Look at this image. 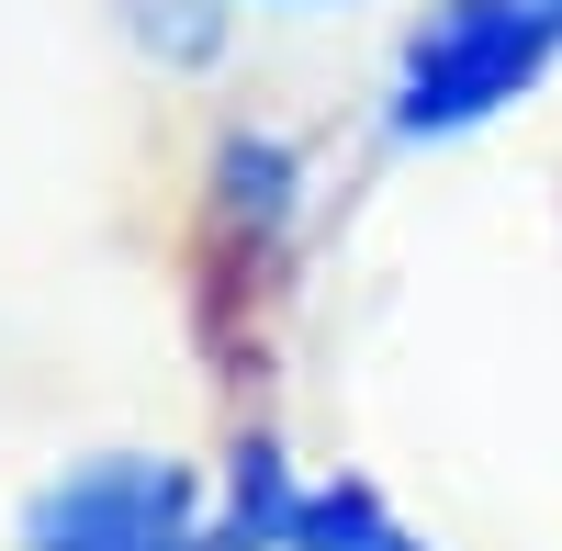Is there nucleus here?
I'll return each instance as SVG.
<instances>
[{
	"label": "nucleus",
	"instance_id": "obj_1",
	"mask_svg": "<svg viewBox=\"0 0 562 551\" xmlns=\"http://www.w3.org/2000/svg\"><path fill=\"white\" fill-rule=\"evenodd\" d=\"M562 68V34L540 23V0H428L394 45L383 135L394 147H450L484 135L495 113H518L529 90Z\"/></svg>",
	"mask_w": 562,
	"mask_h": 551
},
{
	"label": "nucleus",
	"instance_id": "obj_2",
	"mask_svg": "<svg viewBox=\"0 0 562 551\" xmlns=\"http://www.w3.org/2000/svg\"><path fill=\"white\" fill-rule=\"evenodd\" d=\"M293 225H304V147L281 124H225L214 158H203V203H192V315H203V338L225 327L237 293H281Z\"/></svg>",
	"mask_w": 562,
	"mask_h": 551
},
{
	"label": "nucleus",
	"instance_id": "obj_3",
	"mask_svg": "<svg viewBox=\"0 0 562 551\" xmlns=\"http://www.w3.org/2000/svg\"><path fill=\"white\" fill-rule=\"evenodd\" d=\"M23 551H214V473L169 450H90L23 507Z\"/></svg>",
	"mask_w": 562,
	"mask_h": 551
},
{
	"label": "nucleus",
	"instance_id": "obj_4",
	"mask_svg": "<svg viewBox=\"0 0 562 551\" xmlns=\"http://www.w3.org/2000/svg\"><path fill=\"white\" fill-rule=\"evenodd\" d=\"M293 507H304V473L281 450V428L237 417V439L214 462V551H281L293 540Z\"/></svg>",
	"mask_w": 562,
	"mask_h": 551
},
{
	"label": "nucleus",
	"instance_id": "obj_5",
	"mask_svg": "<svg viewBox=\"0 0 562 551\" xmlns=\"http://www.w3.org/2000/svg\"><path fill=\"white\" fill-rule=\"evenodd\" d=\"M281 551H439L428 529H416L405 507L371 473H315L304 484V507H293V540Z\"/></svg>",
	"mask_w": 562,
	"mask_h": 551
},
{
	"label": "nucleus",
	"instance_id": "obj_6",
	"mask_svg": "<svg viewBox=\"0 0 562 551\" xmlns=\"http://www.w3.org/2000/svg\"><path fill=\"white\" fill-rule=\"evenodd\" d=\"M135 12V45L158 68H214L225 34H237V0H124Z\"/></svg>",
	"mask_w": 562,
	"mask_h": 551
},
{
	"label": "nucleus",
	"instance_id": "obj_7",
	"mask_svg": "<svg viewBox=\"0 0 562 551\" xmlns=\"http://www.w3.org/2000/svg\"><path fill=\"white\" fill-rule=\"evenodd\" d=\"M237 12H326V0H237Z\"/></svg>",
	"mask_w": 562,
	"mask_h": 551
},
{
	"label": "nucleus",
	"instance_id": "obj_8",
	"mask_svg": "<svg viewBox=\"0 0 562 551\" xmlns=\"http://www.w3.org/2000/svg\"><path fill=\"white\" fill-rule=\"evenodd\" d=\"M540 23H551V34H562V0H540Z\"/></svg>",
	"mask_w": 562,
	"mask_h": 551
}]
</instances>
